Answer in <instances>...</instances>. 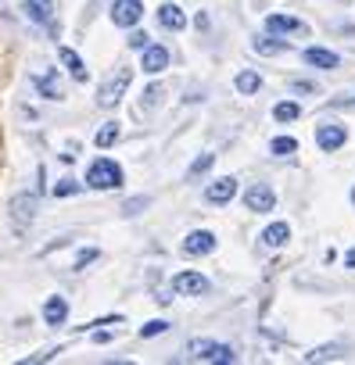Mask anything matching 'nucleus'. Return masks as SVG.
Segmentation results:
<instances>
[{"instance_id": "9", "label": "nucleus", "mask_w": 355, "mask_h": 365, "mask_svg": "<svg viewBox=\"0 0 355 365\" xmlns=\"http://www.w3.org/2000/svg\"><path fill=\"white\" fill-rule=\"evenodd\" d=\"M11 219H15V226H29L36 219V194L33 197L29 194H19L11 201Z\"/></svg>"}, {"instance_id": "19", "label": "nucleus", "mask_w": 355, "mask_h": 365, "mask_svg": "<svg viewBox=\"0 0 355 365\" xmlns=\"http://www.w3.org/2000/svg\"><path fill=\"white\" fill-rule=\"evenodd\" d=\"M33 86L47 97V101H58L61 97V83H58V72H51V76H36L33 79Z\"/></svg>"}, {"instance_id": "16", "label": "nucleus", "mask_w": 355, "mask_h": 365, "mask_svg": "<svg viewBox=\"0 0 355 365\" xmlns=\"http://www.w3.org/2000/svg\"><path fill=\"white\" fill-rule=\"evenodd\" d=\"M287 240H291V226L287 222H273V226L262 230V244L266 247H284Z\"/></svg>"}, {"instance_id": "7", "label": "nucleus", "mask_w": 355, "mask_h": 365, "mask_svg": "<svg viewBox=\"0 0 355 365\" xmlns=\"http://www.w3.org/2000/svg\"><path fill=\"white\" fill-rule=\"evenodd\" d=\"M172 294H209V279L201 272H180L172 276Z\"/></svg>"}, {"instance_id": "36", "label": "nucleus", "mask_w": 355, "mask_h": 365, "mask_svg": "<svg viewBox=\"0 0 355 365\" xmlns=\"http://www.w3.org/2000/svg\"><path fill=\"white\" fill-rule=\"evenodd\" d=\"M351 205H355V190H351Z\"/></svg>"}, {"instance_id": "34", "label": "nucleus", "mask_w": 355, "mask_h": 365, "mask_svg": "<svg viewBox=\"0 0 355 365\" xmlns=\"http://www.w3.org/2000/svg\"><path fill=\"white\" fill-rule=\"evenodd\" d=\"M344 265H348V269H355V247H351V251L344 255Z\"/></svg>"}, {"instance_id": "32", "label": "nucleus", "mask_w": 355, "mask_h": 365, "mask_svg": "<svg viewBox=\"0 0 355 365\" xmlns=\"http://www.w3.org/2000/svg\"><path fill=\"white\" fill-rule=\"evenodd\" d=\"M158 97H161V86H151V90H144V108H154V104H158Z\"/></svg>"}, {"instance_id": "27", "label": "nucleus", "mask_w": 355, "mask_h": 365, "mask_svg": "<svg viewBox=\"0 0 355 365\" xmlns=\"http://www.w3.org/2000/svg\"><path fill=\"white\" fill-rule=\"evenodd\" d=\"M90 262H97V247H86V251H79V255H76V265H72V269H76V272H83V269H86Z\"/></svg>"}, {"instance_id": "20", "label": "nucleus", "mask_w": 355, "mask_h": 365, "mask_svg": "<svg viewBox=\"0 0 355 365\" xmlns=\"http://www.w3.org/2000/svg\"><path fill=\"white\" fill-rule=\"evenodd\" d=\"M22 11H26V19H33L36 26H51V11H47V4H40V0H26Z\"/></svg>"}, {"instance_id": "21", "label": "nucleus", "mask_w": 355, "mask_h": 365, "mask_svg": "<svg viewBox=\"0 0 355 365\" xmlns=\"http://www.w3.org/2000/svg\"><path fill=\"white\" fill-rule=\"evenodd\" d=\"M259 54H284L287 51V40H273V36H259L255 43H251Z\"/></svg>"}, {"instance_id": "29", "label": "nucleus", "mask_w": 355, "mask_h": 365, "mask_svg": "<svg viewBox=\"0 0 355 365\" xmlns=\"http://www.w3.org/2000/svg\"><path fill=\"white\" fill-rule=\"evenodd\" d=\"M147 205H151V197H129V201L122 205V212H126V215H136V212L147 208Z\"/></svg>"}, {"instance_id": "1", "label": "nucleus", "mask_w": 355, "mask_h": 365, "mask_svg": "<svg viewBox=\"0 0 355 365\" xmlns=\"http://www.w3.org/2000/svg\"><path fill=\"white\" fill-rule=\"evenodd\" d=\"M86 182L94 190H119L122 187V168L115 161H108V158H97L90 165V172H86Z\"/></svg>"}, {"instance_id": "10", "label": "nucleus", "mask_w": 355, "mask_h": 365, "mask_svg": "<svg viewBox=\"0 0 355 365\" xmlns=\"http://www.w3.org/2000/svg\"><path fill=\"white\" fill-rule=\"evenodd\" d=\"M140 68L147 72V76H158V72H165L169 68V51L165 47H144V61H140Z\"/></svg>"}, {"instance_id": "35", "label": "nucleus", "mask_w": 355, "mask_h": 365, "mask_svg": "<svg viewBox=\"0 0 355 365\" xmlns=\"http://www.w3.org/2000/svg\"><path fill=\"white\" fill-rule=\"evenodd\" d=\"M334 104H355V97H344V101H334Z\"/></svg>"}, {"instance_id": "24", "label": "nucleus", "mask_w": 355, "mask_h": 365, "mask_svg": "<svg viewBox=\"0 0 355 365\" xmlns=\"http://www.w3.org/2000/svg\"><path fill=\"white\" fill-rule=\"evenodd\" d=\"M259 86H262L259 72H248V68H244V72L237 76V90H241V93H259Z\"/></svg>"}, {"instance_id": "25", "label": "nucleus", "mask_w": 355, "mask_h": 365, "mask_svg": "<svg viewBox=\"0 0 355 365\" xmlns=\"http://www.w3.org/2000/svg\"><path fill=\"white\" fill-rule=\"evenodd\" d=\"M298 115H301V108H298L294 101H284V104L273 108V118H276V122H294Z\"/></svg>"}, {"instance_id": "12", "label": "nucleus", "mask_w": 355, "mask_h": 365, "mask_svg": "<svg viewBox=\"0 0 355 365\" xmlns=\"http://www.w3.org/2000/svg\"><path fill=\"white\" fill-rule=\"evenodd\" d=\"M158 22H161L165 29H172V33H180V29L187 26V15H184L180 4H161V8H158Z\"/></svg>"}, {"instance_id": "26", "label": "nucleus", "mask_w": 355, "mask_h": 365, "mask_svg": "<svg viewBox=\"0 0 355 365\" xmlns=\"http://www.w3.org/2000/svg\"><path fill=\"white\" fill-rule=\"evenodd\" d=\"M269 150H273L276 158H287V154L298 150V140H294V136H276V140L269 143Z\"/></svg>"}, {"instance_id": "4", "label": "nucleus", "mask_w": 355, "mask_h": 365, "mask_svg": "<svg viewBox=\"0 0 355 365\" xmlns=\"http://www.w3.org/2000/svg\"><path fill=\"white\" fill-rule=\"evenodd\" d=\"M237 197V179L234 175H223V179H212L205 187V201L209 205H230Z\"/></svg>"}, {"instance_id": "37", "label": "nucleus", "mask_w": 355, "mask_h": 365, "mask_svg": "<svg viewBox=\"0 0 355 365\" xmlns=\"http://www.w3.org/2000/svg\"><path fill=\"white\" fill-rule=\"evenodd\" d=\"M341 4H351V0H341Z\"/></svg>"}, {"instance_id": "31", "label": "nucleus", "mask_w": 355, "mask_h": 365, "mask_svg": "<svg viewBox=\"0 0 355 365\" xmlns=\"http://www.w3.org/2000/svg\"><path fill=\"white\" fill-rule=\"evenodd\" d=\"M147 40H151L147 33H129V47H133V51H144V47H147Z\"/></svg>"}, {"instance_id": "17", "label": "nucleus", "mask_w": 355, "mask_h": 365, "mask_svg": "<svg viewBox=\"0 0 355 365\" xmlns=\"http://www.w3.org/2000/svg\"><path fill=\"white\" fill-rule=\"evenodd\" d=\"M344 344H323V347H312L309 354H301L305 361H337V358H344Z\"/></svg>"}, {"instance_id": "23", "label": "nucleus", "mask_w": 355, "mask_h": 365, "mask_svg": "<svg viewBox=\"0 0 355 365\" xmlns=\"http://www.w3.org/2000/svg\"><path fill=\"white\" fill-rule=\"evenodd\" d=\"M115 140H119V122H104V125L97 129V136H94L97 147H111Z\"/></svg>"}, {"instance_id": "8", "label": "nucleus", "mask_w": 355, "mask_h": 365, "mask_svg": "<svg viewBox=\"0 0 355 365\" xmlns=\"http://www.w3.org/2000/svg\"><path fill=\"white\" fill-rule=\"evenodd\" d=\"M184 251L187 255H212L216 251V233H209V230H194V233H187V240H184Z\"/></svg>"}, {"instance_id": "15", "label": "nucleus", "mask_w": 355, "mask_h": 365, "mask_svg": "<svg viewBox=\"0 0 355 365\" xmlns=\"http://www.w3.org/2000/svg\"><path fill=\"white\" fill-rule=\"evenodd\" d=\"M266 29H269V33H309L305 22H298V19H291V15H269V19H266Z\"/></svg>"}, {"instance_id": "33", "label": "nucleus", "mask_w": 355, "mask_h": 365, "mask_svg": "<svg viewBox=\"0 0 355 365\" xmlns=\"http://www.w3.org/2000/svg\"><path fill=\"white\" fill-rule=\"evenodd\" d=\"M291 90H294V93H312V90H316V86H312V83H294V86H291Z\"/></svg>"}, {"instance_id": "18", "label": "nucleus", "mask_w": 355, "mask_h": 365, "mask_svg": "<svg viewBox=\"0 0 355 365\" xmlns=\"http://www.w3.org/2000/svg\"><path fill=\"white\" fill-rule=\"evenodd\" d=\"M305 61L316 65V68H337V65H341V58H337L334 51H323V47H309V51H305Z\"/></svg>"}, {"instance_id": "13", "label": "nucleus", "mask_w": 355, "mask_h": 365, "mask_svg": "<svg viewBox=\"0 0 355 365\" xmlns=\"http://www.w3.org/2000/svg\"><path fill=\"white\" fill-rule=\"evenodd\" d=\"M58 58H61V65L69 68V76H72L76 83H86V65H83V58H79L72 47H58Z\"/></svg>"}, {"instance_id": "2", "label": "nucleus", "mask_w": 355, "mask_h": 365, "mask_svg": "<svg viewBox=\"0 0 355 365\" xmlns=\"http://www.w3.org/2000/svg\"><path fill=\"white\" fill-rule=\"evenodd\" d=\"M126 86H129V68H119L115 76H108V79L101 83V90H97V104H101V108H115V104L122 101Z\"/></svg>"}, {"instance_id": "3", "label": "nucleus", "mask_w": 355, "mask_h": 365, "mask_svg": "<svg viewBox=\"0 0 355 365\" xmlns=\"http://www.w3.org/2000/svg\"><path fill=\"white\" fill-rule=\"evenodd\" d=\"M191 358H201V361H234V347L230 344H212V340H191Z\"/></svg>"}, {"instance_id": "22", "label": "nucleus", "mask_w": 355, "mask_h": 365, "mask_svg": "<svg viewBox=\"0 0 355 365\" xmlns=\"http://www.w3.org/2000/svg\"><path fill=\"white\" fill-rule=\"evenodd\" d=\"M216 165V154H201V158H194V165L187 168V182H194V179H201L209 168Z\"/></svg>"}, {"instance_id": "6", "label": "nucleus", "mask_w": 355, "mask_h": 365, "mask_svg": "<svg viewBox=\"0 0 355 365\" xmlns=\"http://www.w3.org/2000/svg\"><path fill=\"white\" fill-rule=\"evenodd\" d=\"M244 205H248V212H273L276 194H273V187H266V182H255V187L244 194Z\"/></svg>"}, {"instance_id": "30", "label": "nucleus", "mask_w": 355, "mask_h": 365, "mask_svg": "<svg viewBox=\"0 0 355 365\" xmlns=\"http://www.w3.org/2000/svg\"><path fill=\"white\" fill-rule=\"evenodd\" d=\"M169 329V322L165 319H154V322H147L144 329H140V336H158V333H165Z\"/></svg>"}, {"instance_id": "28", "label": "nucleus", "mask_w": 355, "mask_h": 365, "mask_svg": "<svg viewBox=\"0 0 355 365\" xmlns=\"http://www.w3.org/2000/svg\"><path fill=\"white\" fill-rule=\"evenodd\" d=\"M54 194H58V197H72V194H79V182H76V179H61L58 187H54Z\"/></svg>"}, {"instance_id": "5", "label": "nucleus", "mask_w": 355, "mask_h": 365, "mask_svg": "<svg viewBox=\"0 0 355 365\" xmlns=\"http://www.w3.org/2000/svg\"><path fill=\"white\" fill-rule=\"evenodd\" d=\"M144 19V4H140V0H115V4H111V22L115 26H136Z\"/></svg>"}, {"instance_id": "14", "label": "nucleus", "mask_w": 355, "mask_h": 365, "mask_svg": "<svg viewBox=\"0 0 355 365\" xmlns=\"http://www.w3.org/2000/svg\"><path fill=\"white\" fill-rule=\"evenodd\" d=\"M316 143H319L323 150L344 147V125H319V129H316Z\"/></svg>"}, {"instance_id": "11", "label": "nucleus", "mask_w": 355, "mask_h": 365, "mask_svg": "<svg viewBox=\"0 0 355 365\" xmlns=\"http://www.w3.org/2000/svg\"><path fill=\"white\" fill-rule=\"evenodd\" d=\"M65 319H69V301H65L61 294H54V297L44 304V322H47V326H65Z\"/></svg>"}]
</instances>
